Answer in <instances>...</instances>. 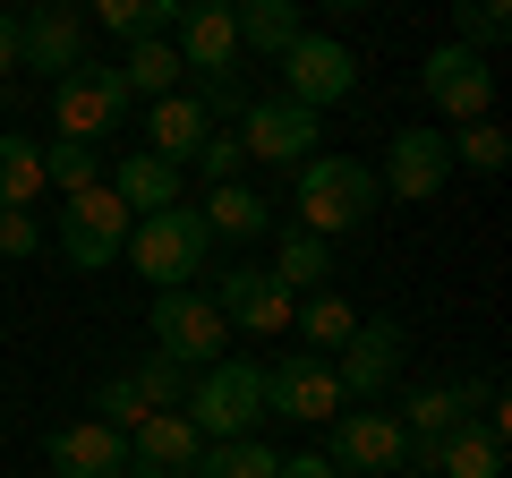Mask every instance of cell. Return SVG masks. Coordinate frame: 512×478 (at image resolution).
Returning <instances> with one entry per match:
<instances>
[{
    "instance_id": "obj_1",
    "label": "cell",
    "mask_w": 512,
    "mask_h": 478,
    "mask_svg": "<svg viewBox=\"0 0 512 478\" xmlns=\"http://www.w3.org/2000/svg\"><path fill=\"white\" fill-rule=\"evenodd\" d=\"M291 205H299V231L333 248L342 231H359V222L384 205V188H376V171H367V163H350V154H308V163H299Z\"/></svg>"
},
{
    "instance_id": "obj_2",
    "label": "cell",
    "mask_w": 512,
    "mask_h": 478,
    "mask_svg": "<svg viewBox=\"0 0 512 478\" xmlns=\"http://www.w3.org/2000/svg\"><path fill=\"white\" fill-rule=\"evenodd\" d=\"M180 419L197 427L205 444H248L256 419H274V410H265V368H256V359H214V368L188 385Z\"/></svg>"
},
{
    "instance_id": "obj_3",
    "label": "cell",
    "mask_w": 512,
    "mask_h": 478,
    "mask_svg": "<svg viewBox=\"0 0 512 478\" xmlns=\"http://www.w3.org/2000/svg\"><path fill=\"white\" fill-rule=\"evenodd\" d=\"M154 291H188V274H205L214 257V231L197 222V205H163V214H137L128 222V248H120Z\"/></svg>"
},
{
    "instance_id": "obj_4",
    "label": "cell",
    "mask_w": 512,
    "mask_h": 478,
    "mask_svg": "<svg viewBox=\"0 0 512 478\" xmlns=\"http://www.w3.org/2000/svg\"><path fill=\"white\" fill-rule=\"evenodd\" d=\"M120 120H128V86L111 60H77L69 77H52V129L69 146H103V137H120Z\"/></svg>"
},
{
    "instance_id": "obj_5",
    "label": "cell",
    "mask_w": 512,
    "mask_h": 478,
    "mask_svg": "<svg viewBox=\"0 0 512 478\" xmlns=\"http://www.w3.org/2000/svg\"><path fill=\"white\" fill-rule=\"evenodd\" d=\"M402 359H410V333L393 325V316H359V333L333 350V385H342V402L350 410H384Z\"/></svg>"
},
{
    "instance_id": "obj_6",
    "label": "cell",
    "mask_w": 512,
    "mask_h": 478,
    "mask_svg": "<svg viewBox=\"0 0 512 478\" xmlns=\"http://www.w3.org/2000/svg\"><path fill=\"white\" fill-rule=\"evenodd\" d=\"M154 350L205 376L214 359H231V325L205 291H154Z\"/></svg>"
},
{
    "instance_id": "obj_7",
    "label": "cell",
    "mask_w": 512,
    "mask_h": 478,
    "mask_svg": "<svg viewBox=\"0 0 512 478\" xmlns=\"http://www.w3.org/2000/svg\"><path fill=\"white\" fill-rule=\"evenodd\" d=\"M325 461L342 478H402L410 470V436L393 410H342V419L325 427Z\"/></svg>"
},
{
    "instance_id": "obj_8",
    "label": "cell",
    "mask_w": 512,
    "mask_h": 478,
    "mask_svg": "<svg viewBox=\"0 0 512 478\" xmlns=\"http://www.w3.org/2000/svg\"><path fill=\"white\" fill-rule=\"evenodd\" d=\"M350 86H359V52L333 35H299L291 52H282V103L316 111L325 120V103H350Z\"/></svg>"
},
{
    "instance_id": "obj_9",
    "label": "cell",
    "mask_w": 512,
    "mask_h": 478,
    "mask_svg": "<svg viewBox=\"0 0 512 478\" xmlns=\"http://www.w3.org/2000/svg\"><path fill=\"white\" fill-rule=\"evenodd\" d=\"M128 205L111 197V188H86V197H69L60 205V257L77 265V274H103V265H120V248H128Z\"/></svg>"
},
{
    "instance_id": "obj_10",
    "label": "cell",
    "mask_w": 512,
    "mask_h": 478,
    "mask_svg": "<svg viewBox=\"0 0 512 478\" xmlns=\"http://www.w3.org/2000/svg\"><path fill=\"white\" fill-rule=\"evenodd\" d=\"M265 410H274V419H299V427H333L350 402H342V385H333V359L291 350V359L265 368Z\"/></svg>"
},
{
    "instance_id": "obj_11",
    "label": "cell",
    "mask_w": 512,
    "mask_h": 478,
    "mask_svg": "<svg viewBox=\"0 0 512 478\" xmlns=\"http://www.w3.org/2000/svg\"><path fill=\"white\" fill-rule=\"evenodd\" d=\"M444 180H453V146H444V129H393L384 171H376L384 197H393V205H427Z\"/></svg>"
},
{
    "instance_id": "obj_12",
    "label": "cell",
    "mask_w": 512,
    "mask_h": 478,
    "mask_svg": "<svg viewBox=\"0 0 512 478\" xmlns=\"http://www.w3.org/2000/svg\"><path fill=\"white\" fill-rule=\"evenodd\" d=\"M487 402H495L487 385H419V393H402L393 419H402V436H410V470H427V453H436L470 410H487Z\"/></svg>"
},
{
    "instance_id": "obj_13",
    "label": "cell",
    "mask_w": 512,
    "mask_h": 478,
    "mask_svg": "<svg viewBox=\"0 0 512 478\" xmlns=\"http://www.w3.org/2000/svg\"><path fill=\"white\" fill-rule=\"evenodd\" d=\"M316 137H325V120H316V111H299V103H248L239 111V154H248V163H308L316 154Z\"/></svg>"
},
{
    "instance_id": "obj_14",
    "label": "cell",
    "mask_w": 512,
    "mask_h": 478,
    "mask_svg": "<svg viewBox=\"0 0 512 478\" xmlns=\"http://www.w3.org/2000/svg\"><path fill=\"white\" fill-rule=\"evenodd\" d=\"M419 86H427V103L444 111V120H487V103H495V69L478 52H461V43H436L427 52V69H419Z\"/></svg>"
},
{
    "instance_id": "obj_15",
    "label": "cell",
    "mask_w": 512,
    "mask_h": 478,
    "mask_svg": "<svg viewBox=\"0 0 512 478\" xmlns=\"http://www.w3.org/2000/svg\"><path fill=\"white\" fill-rule=\"evenodd\" d=\"M205 299L222 308V325H231V333H282L299 316V299L282 291L265 265H231V274H214V291H205Z\"/></svg>"
},
{
    "instance_id": "obj_16",
    "label": "cell",
    "mask_w": 512,
    "mask_h": 478,
    "mask_svg": "<svg viewBox=\"0 0 512 478\" xmlns=\"http://www.w3.org/2000/svg\"><path fill=\"white\" fill-rule=\"evenodd\" d=\"M43 461H52V478H128V436L103 419H77V427H52Z\"/></svg>"
},
{
    "instance_id": "obj_17",
    "label": "cell",
    "mask_w": 512,
    "mask_h": 478,
    "mask_svg": "<svg viewBox=\"0 0 512 478\" xmlns=\"http://www.w3.org/2000/svg\"><path fill=\"white\" fill-rule=\"evenodd\" d=\"M171 52H180L188 77H222V69H239L231 0H197V9H180V26H171Z\"/></svg>"
},
{
    "instance_id": "obj_18",
    "label": "cell",
    "mask_w": 512,
    "mask_h": 478,
    "mask_svg": "<svg viewBox=\"0 0 512 478\" xmlns=\"http://www.w3.org/2000/svg\"><path fill=\"white\" fill-rule=\"evenodd\" d=\"M197 461H205V436L180 410H154V419L128 436V478H188Z\"/></svg>"
},
{
    "instance_id": "obj_19",
    "label": "cell",
    "mask_w": 512,
    "mask_h": 478,
    "mask_svg": "<svg viewBox=\"0 0 512 478\" xmlns=\"http://www.w3.org/2000/svg\"><path fill=\"white\" fill-rule=\"evenodd\" d=\"M77 60H86V18H77V9H52V0H43L35 18H18V69L69 77Z\"/></svg>"
},
{
    "instance_id": "obj_20",
    "label": "cell",
    "mask_w": 512,
    "mask_h": 478,
    "mask_svg": "<svg viewBox=\"0 0 512 478\" xmlns=\"http://www.w3.org/2000/svg\"><path fill=\"white\" fill-rule=\"evenodd\" d=\"M103 188L128 205V214H163V205H188V171H171L163 154H120V171H103Z\"/></svg>"
},
{
    "instance_id": "obj_21",
    "label": "cell",
    "mask_w": 512,
    "mask_h": 478,
    "mask_svg": "<svg viewBox=\"0 0 512 478\" xmlns=\"http://www.w3.org/2000/svg\"><path fill=\"white\" fill-rule=\"evenodd\" d=\"M146 137H154L146 154H163L171 171H188V163H197V146L214 137V120H205V111L188 103V94H163V103L146 111Z\"/></svg>"
},
{
    "instance_id": "obj_22",
    "label": "cell",
    "mask_w": 512,
    "mask_h": 478,
    "mask_svg": "<svg viewBox=\"0 0 512 478\" xmlns=\"http://www.w3.org/2000/svg\"><path fill=\"white\" fill-rule=\"evenodd\" d=\"M427 470L436 478H504V436H495L487 419H461L453 436L427 453Z\"/></svg>"
},
{
    "instance_id": "obj_23",
    "label": "cell",
    "mask_w": 512,
    "mask_h": 478,
    "mask_svg": "<svg viewBox=\"0 0 512 478\" xmlns=\"http://www.w3.org/2000/svg\"><path fill=\"white\" fill-rule=\"evenodd\" d=\"M231 35H239V52H265V60H282L299 35H308V18H299L291 0H239V9H231Z\"/></svg>"
},
{
    "instance_id": "obj_24",
    "label": "cell",
    "mask_w": 512,
    "mask_h": 478,
    "mask_svg": "<svg viewBox=\"0 0 512 478\" xmlns=\"http://www.w3.org/2000/svg\"><path fill=\"white\" fill-rule=\"evenodd\" d=\"M111 69H120L128 103H137V94H146V103H163V94H180V77H188V69H180V52H171V35H163V43H128Z\"/></svg>"
},
{
    "instance_id": "obj_25",
    "label": "cell",
    "mask_w": 512,
    "mask_h": 478,
    "mask_svg": "<svg viewBox=\"0 0 512 478\" xmlns=\"http://www.w3.org/2000/svg\"><path fill=\"white\" fill-rule=\"evenodd\" d=\"M197 222H205V231H214V239H256V231H265V222H274V205H265V197H256V188H205V205H197Z\"/></svg>"
},
{
    "instance_id": "obj_26",
    "label": "cell",
    "mask_w": 512,
    "mask_h": 478,
    "mask_svg": "<svg viewBox=\"0 0 512 478\" xmlns=\"http://www.w3.org/2000/svg\"><path fill=\"white\" fill-rule=\"evenodd\" d=\"M94 26H103V35H120V43H163L171 26H180V0H103V9H94Z\"/></svg>"
},
{
    "instance_id": "obj_27",
    "label": "cell",
    "mask_w": 512,
    "mask_h": 478,
    "mask_svg": "<svg viewBox=\"0 0 512 478\" xmlns=\"http://www.w3.org/2000/svg\"><path fill=\"white\" fill-rule=\"evenodd\" d=\"M35 197H43V146L0 129V214H26Z\"/></svg>"
},
{
    "instance_id": "obj_28",
    "label": "cell",
    "mask_w": 512,
    "mask_h": 478,
    "mask_svg": "<svg viewBox=\"0 0 512 478\" xmlns=\"http://www.w3.org/2000/svg\"><path fill=\"white\" fill-rule=\"evenodd\" d=\"M265 274H274L291 299H299V291H325V274H333V248H325V239H308V231H291V239L274 248V265H265Z\"/></svg>"
},
{
    "instance_id": "obj_29",
    "label": "cell",
    "mask_w": 512,
    "mask_h": 478,
    "mask_svg": "<svg viewBox=\"0 0 512 478\" xmlns=\"http://www.w3.org/2000/svg\"><path fill=\"white\" fill-rule=\"evenodd\" d=\"M120 376L146 393V410H188V368H180V359H163V350H137Z\"/></svg>"
},
{
    "instance_id": "obj_30",
    "label": "cell",
    "mask_w": 512,
    "mask_h": 478,
    "mask_svg": "<svg viewBox=\"0 0 512 478\" xmlns=\"http://www.w3.org/2000/svg\"><path fill=\"white\" fill-rule=\"evenodd\" d=\"M188 478H282V453L265 436H248V444H205V461Z\"/></svg>"
},
{
    "instance_id": "obj_31",
    "label": "cell",
    "mask_w": 512,
    "mask_h": 478,
    "mask_svg": "<svg viewBox=\"0 0 512 478\" xmlns=\"http://www.w3.org/2000/svg\"><path fill=\"white\" fill-rule=\"evenodd\" d=\"M291 325L316 342V359H333V350H342L350 333H359V308H350V299H333V291H308V308H299Z\"/></svg>"
},
{
    "instance_id": "obj_32",
    "label": "cell",
    "mask_w": 512,
    "mask_h": 478,
    "mask_svg": "<svg viewBox=\"0 0 512 478\" xmlns=\"http://www.w3.org/2000/svg\"><path fill=\"white\" fill-rule=\"evenodd\" d=\"M43 188H60V197L103 188V146H69V137H52V154H43Z\"/></svg>"
},
{
    "instance_id": "obj_33",
    "label": "cell",
    "mask_w": 512,
    "mask_h": 478,
    "mask_svg": "<svg viewBox=\"0 0 512 478\" xmlns=\"http://www.w3.org/2000/svg\"><path fill=\"white\" fill-rule=\"evenodd\" d=\"M444 146H453V163H461V171H504V163H512V137L495 129V120H470V129L444 137Z\"/></svg>"
},
{
    "instance_id": "obj_34",
    "label": "cell",
    "mask_w": 512,
    "mask_h": 478,
    "mask_svg": "<svg viewBox=\"0 0 512 478\" xmlns=\"http://www.w3.org/2000/svg\"><path fill=\"white\" fill-rule=\"evenodd\" d=\"M504 35H512V18L495 9V0H470V9H453V43H461V52H478V60H487Z\"/></svg>"
},
{
    "instance_id": "obj_35",
    "label": "cell",
    "mask_w": 512,
    "mask_h": 478,
    "mask_svg": "<svg viewBox=\"0 0 512 478\" xmlns=\"http://www.w3.org/2000/svg\"><path fill=\"white\" fill-rule=\"evenodd\" d=\"M94 410H103V427H120V436H137V427L154 419V410H146V393L128 385V376H103V385H94Z\"/></svg>"
},
{
    "instance_id": "obj_36",
    "label": "cell",
    "mask_w": 512,
    "mask_h": 478,
    "mask_svg": "<svg viewBox=\"0 0 512 478\" xmlns=\"http://www.w3.org/2000/svg\"><path fill=\"white\" fill-rule=\"evenodd\" d=\"M188 103H197L205 120H222V111L239 120V111H248L256 94H248V77H239V69H222V77H197V94H188Z\"/></svg>"
},
{
    "instance_id": "obj_37",
    "label": "cell",
    "mask_w": 512,
    "mask_h": 478,
    "mask_svg": "<svg viewBox=\"0 0 512 478\" xmlns=\"http://www.w3.org/2000/svg\"><path fill=\"white\" fill-rule=\"evenodd\" d=\"M197 171H205V188H231L239 171H248V154H239V137H205V146H197Z\"/></svg>"
},
{
    "instance_id": "obj_38",
    "label": "cell",
    "mask_w": 512,
    "mask_h": 478,
    "mask_svg": "<svg viewBox=\"0 0 512 478\" xmlns=\"http://www.w3.org/2000/svg\"><path fill=\"white\" fill-rule=\"evenodd\" d=\"M43 248V222L35 214H0V257H35Z\"/></svg>"
},
{
    "instance_id": "obj_39",
    "label": "cell",
    "mask_w": 512,
    "mask_h": 478,
    "mask_svg": "<svg viewBox=\"0 0 512 478\" xmlns=\"http://www.w3.org/2000/svg\"><path fill=\"white\" fill-rule=\"evenodd\" d=\"M282 478H342V470H333L325 453H291V461H282Z\"/></svg>"
},
{
    "instance_id": "obj_40",
    "label": "cell",
    "mask_w": 512,
    "mask_h": 478,
    "mask_svg": "<svg viewBox=\"0 0 512 478\" xmlns=\"http://www.w3.org/2000/svg\"><path fill=\"white\" fill-rule=\"evenodd\" d=\"M9 69H18V18H0V86H9Z\"/></svg>"
},
{
    "instance_id": "obj_41",
    "label": "cell",
    "mask_w": 512,
    "mask_h": 478,
    "mask_svg": "<svg viewBox=\"0 0 512 478\" xmlns=\"http://www.w3.org/2000/svg\"><path fill=\"white\" fill-rule=\"evenodd\" d=\"M0 111H9V86H0Z\"/></svg>"
}]
</instances>
